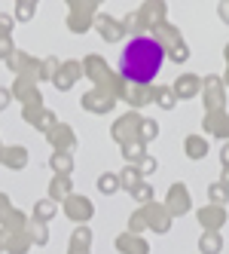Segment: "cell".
<instances>
[{
  "instance_id": "cell-1",
  "label": "cell",
  "mask_w": 229,
  "mask_h": 254,
  "mask_svg": "<svg viewBox=\"0 0 229 254\" xmlns=\"http://www.w3.org/2000/svg\"><path fill=\"white\" fill-rule=\"evenodd\" d=\"M162 64H165V49L159 40L147 37V34L132 37L119 52V74L129 83H140V86L153 83L156 74L162 70Z\"/></svg>"
}]
</instances>
